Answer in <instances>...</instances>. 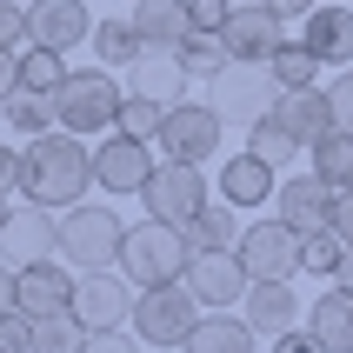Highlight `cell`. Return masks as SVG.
Masks as SVG:
<instances>
[{
	"label": "cell",
	"instance_id": "cell-1",
	"mask_svg": "<svg viewBox=\"0 0 353 353\" xmlns=\"http://www.w3.org/2000/svg\"><path fill=\"white\" fill-rule=\"evenodd\" d=\"M87 187H94V147L80 134H67V127H47V134H27V147H20V194L34 200V207H74V200H87Z\"/></svg>",
	"mask_w": 353,
	"mask_h": 353
},
{
	"label": "cell",
	"instance_id": "cell-2",
	"mask_svg": "<svg viewBox=\"0 0 353 353\" xmlns=\"http://www.w3.org/2000/svg\"><path fill=\"white\" fill-rule=\"evenodd\" d=\"M187 260H194L187 234L147 214L140 227H127V234H120V260H114V267L134 280V294H140V287H167V280H180V274H187Z\"/></svg>",
	"mask_w": 353,
	"mask_h": 353
},
{
	"label": "cell",
	"instance_id": "cell-3",
	"mask_svg": "<svg viewBox=\"0 0 353 353\" xmlns=\"http://www.w3.org/2000/svg\"><path fill=\"white\" fill-rule=\"evenodd\" d=\"M120 80H114V67H67V80L54 87V120L67 127V134H107L120 120Z\"/></svg>",
	"mask_w": 353,
	"mask_h": 353
},
{
	"label": "cell",
	"instance_id": "cell-4",
	"mask_svg": "<svg viewBox=\"0 0 353 353\" xmlns=\"http://www.w3.org/2000/svg\"><path fill=\"white\" fill-rule=\"evenodd\" d=\"M120 234H127V220H120L114 207H94V200L60 207V260H67L74 274L114 267L120 260Z\"/></svg>",
	"mask_w": 353,
	"mask_h": 353
},
{
	"label": "cell",
	"instance_id": "cell-5",
	"mask_svg": "<svg viewBox=\"0 0 353 353\" xmlns=\"http://www.w3.org/2000/svg\"><path fill=\"white\" fill-rule=\"evenodd\" d=\"M194 320H200V300L187 294V280H167V287H140L134 294L127 327H134L154 353H180L187 334H194Z\"/></svg>",
	"mask_w": 353,
	"mask_h": 353
},
{
	"label": "cell",
	"instance_id": "cell-6",
	"mask_svg": "<svg viewBox=\"0 0 353 353\" xmlns=\"http://www.w3.org/2000/svg\"><path fill=\"white\" fill-rule=\"evenodd\" d=\"M207 100H214V114H220V120H247V127H254L260 114H274L280 80L267 74V60H234L227 74L207 80Z\"/></svg>",
	"mask_w": 353,
	"mask_h": 353
},
{
	"label": "cell",
	"instance_id": "cell-7",
	"mask_svg": "<svg viewBox=\"0 0 353 353\" xmlns=\"http://www.w3.org/2000/svg\"><path fill=\"white\" fill-rule=\"evenodd\" d=\"M220 127H227V120L214 114V100H174V107H167V120H160V160H214L220 154Z\"/></svg>",
	"mask_w": 353,
	"mask_h": 353
},
{
	"label": "cell",
	"instance_id": "cell-8",
	"mask_svg": "<svg viewBox=\"0 0 353 353\" xmlns=\"http://www.w3.org/2000/svg\"><path fill=\"white\" fill-rule=\"evenodd\" d=\"M140 207H147L154 220H167V227H187V220L207 207V174H200L194 160H167V167H154V174H147Z\"/></svg>",
	"mask_w": 353,
	"mask_h": 353
},
{
	"label": "cell",
	"instance_id": "cell-9",
	"mask_svg": "<svg viewBox=\"0 0 353 353\" xmlns=\"http://www.w3.org/2000/svg\"><path fill=\"white\" fill-rule=\"evenodd\" d=\"M240 267L247 280H300V234L287 220H254V227H240Z\"/></svg>",
	"mask_w": 353,
	"mask_h": 353
},
{
	"label": "cell",
	"instance_id": "cell-10",
	"mask_svg": "<svg viewBox=\"0 0 353 353\" xmlns=\"http://www.w3.org/2000/svg\"><path fill=\"white\" fill-rule=\"evenodd\" d=\"M67 307L80 314L87 334H100V327H127V314H134V280L120 274V267L74 274V300H67Z\"/></svg>",
	"mask_w": 353,
	"mask_h": 353
},
{
	"label": "cell",
	"instance_id": "cell-11",
	"mask_svg": "<svg viewBox=\"0 0 353 353\" xmlns=\"http://www.w3.org/2000/svg\"><path fill=\"white\" fill-rule=\"evenodd\" d=\"M147 174H154V140H134V134H120V127H107L100 147H94V187H107V200L140 194Z\"/></svg>",
	"mask_w": 353,
	"mask_h": 353
},
{
	"label": "cell",
	"instance_id": "cell-12",
	"mask_svg": "<svg viewBox=\"0 0 353 353\" xmlns=\"http://www.w3.org/2000/svg\"><path fill=\"white\" fill-rule=\"evenodd\" d=\"M280 27H287V20H280L267 0H234V14L220 20V40H227V54H234V60H267L280 40H287Z\"/></svg>",
	"mask_w": 353,
	"mask_h": 353
},
{
	"label": "cell",
	"instance_id": "cell-13",
	"mask_svg": "<svg viewBox=\"0 0 353 353\" xmlns=\"http://www.w3.org/2000/svg\"><path fill=\"white\" fill-rule=\"evenodd\" d=\"M60 254V220L54 207H14L7 214V227H0V260H14V267H27V260H54Z\"/></svg>",
	"mask_w": 353,
	"mask_h": 353
},
{
	"label": "cell",
	"instance_id": "cell-14",
	"mask_svg": "<svg viewBox=\"0 0 353 353\" xmlns=\"http://www.w3.org/2000/svg\"><path fill=\"white\" fill-rule=\"evenodd\" d=\"M180 280H187V294H194L207 314H214V307H240V300H247V287H254V280H247V267H240V254H194Z\"/></svg>",
	"mask_w": 353,
	"mask_h": 353
},
{
	"label": "cell",
	"instance_id": "cell-15",
	"mask_svg": "<svg viewBox=\"0 0 353 353\" xmlns=\"http://www.w3.org/2000/svg\"><path fill=\"white\" fill-rule=\"evenodd\" d=\"M67 300H74V267H67V260H27V267H14V307L20 314H60V307H67Z\"/></svg>",
	"mask_w": 353,
	"mask_h": 353
},
{
	"label": "cell",
	"instance_id": "cell-16",
	"mask_svg": "<svg viewBox=\"0 0 353 353\" xmlns=\"http://www.w3.org/2000/svg\"><path fill=\"white\" fill-rule=\"evenodd\" d=\"M87 34H94V14H87V0H34V7H27V40H34V47L74 54Z\"/></svg>",
	"mask_w": 353,
	"mask_h": 353
},
{
	"label": "cell",
	"instance_id": "cell-17",
	"mask_svg": "<svg viewBox=\"0 0 353 353\" xmlns=\"http://www.w3.org/2000/svg\"><path fill=\"white\" fill-rule=\"evenodd\" d=\"M274 214L294 227V234H314V227H327L334 220V187L320 174H287L274 187Z\"/></svg>",
	"mask_w": 353,
	"mask_h": 353
},
{
	"label": "cell",
	"instance_id": "cell-18",
	"mask_svg": "<svg viewBox=\"0 0 353 353\" xmlns=\"http://www.w3.org/2000/svg\"><path fill=\"white\" fill-rule=\"evenodd\" d=\"M127 94H147V100H160V107H174V100H187V67H180V47H140L134 54V67H127Z\"/></svg>",
	"mask_w": 353,
	"mask_h": 353
},
{
	"label": "cell",
	"instance_id": "cell-19",
	"mask_svg": "<svg viewBox=\"0 0 353 353\" xmlns=\"http://www.w3.org/2000/svg\"><path fill=\"white\" fill-rule=\"evenodd\" d=\"M214 180H220V200H227V207H267L274 187H280V167H267V160L247 147V154H227V160H220Z\"/></svg>",
	"mask_w": 353,
	"mask_h": 353
},
{
	"label": "cell",
	"instance_id": "cell-20",
	"mask_svg": "<svg viewBox=\"0 0 353 353\" xmlns=\"http://www.w3.org/2000/svg\"><path fill=\"white\" fill-rule=\"evenodd\" d=\"M240 314H247V327L254 334H287V327H300V294L294 280H254L247 287V300H240Z\"/></svg>",
	"mask_w": 353,
	"mask_h": 353
},
{
	"label": "cell",
	"instance_id": "cell-21",
	"mask_svg": "<svg viewBox=\"0 0 353 353\" xmlns=\"http://www.w3.org/2000/svg\"><path fill=\"white\" fill-rule=\"evenodd\" d=\"M307 27V47L320 54V67H353V7H340V0H327V7H314V14L300 20Z\"/></svg>",
	"mask_w": 353,
	"mask_h": 353
},
{
	"label": "cell",
	"instance_id": "cell-22",
	"mask_svg": "<svg viewBox=\"0 0 353 353\" xmlns=\"http://www.w3.org/2000/svg\"><path fill=\"white\" fill-rule=\"evenodd\" d=\"M274 120L287 127V134L300 140V147H314L327 127H334V107H327V94L320 87H280V100H274Z\"/></svg>",
	"mask_w": 353,
	"mask_h": 353
},
{
	"label": "cell",
	"instance_id": "cell-23",
	"mask_svg": "<svg viewBox=\"0 0 353 353\" xmlns=\"http://www.w3.org/2000/svg\"><path fill=\"white\" fill-rule=\"evenodd\" d=\"M260 334L247 327V314H227V307H214V314L194 320V334H187V347L180 353H254Z\"/></svg>",
	"mask_w": 353,
	"mask_h": 353
},
{
	"label": "cell",
	"instance_id": "cell-24",
	"mask_svg": "<svg viewBox=\"0 0 353 353\" xmlns=\"http://www.w3.org/2000/svg\"><path fill=\"white\" fill-rule=\"evenodd\" d=\"M127 14H134V27H140V40H147V47H180V40L194 34L187 0H134Z\"/></svg>",
	"mask_w": 353,
	"mask_h": 353
},
{
	"label": "cell",
	"instance_id": "cell-25",
	"mask_svg": "<svg viewBox=\"0 0 353 353\" xmlns=\"http://www.w3.org/2000/svg\"><path fill=\"white\" fill-rule=\"evenodd\" d=\"M87 47H94V60H100V67H114V74H127V67H134V54L147 47V40H140L134 14H107V20H94V34H87Z\"/></svg>",
	"mask_w": 353,
	"mask_h": 353
},
{
	"label": "cell",
	"instance_id": "cell-26",
	"mask_svg": "<svg viewBox=\"0 0 353 353\" xmlns=\"http://www.w3.org/2000/svg\"><path fill=\"white\" fill-rule=\"evenodd\" d=\"M180 234H187V247H194V254H234V247H240V220H234V207H227V200H220V207L207 200V207H200Z\"/></svg>",
	"mask_w": 353,
	"mask_h": 353
},
{
	"label": "cell",
	"instance_id": "cell-27",
	"mask_svg": "<svg viewBox=\"0 0 353 353\" xmlns=\"http://www.w3.org/2000/svg\"><path fill=\"white\" fill-rule=\"evenodd\" d=\"M307 327L320 334V347L334 353V347H353V294L347 287H327V294L307 307Z\"/></svg>",
	"mask_w": 353,
	"mask_h": 353
},
{
	"label": "cell",
	"instance_id": "cell-28",
	"mask_svg": "<svg viewBox=\"0 0 353 353\" xmlns=\"http://www.w3.org/2000/svg\"><path fill=\"white\" fill-rule=\"evenodd\" d=\"M307 154H314V174L327 180L334 194H340V187H353V134H347V127H327Z\"/></svg>",
	"mask_w": 353,
	"mask_h": 353
},
{
	"label": "cell",
	"instance_id": "cell-29",
	"mask_svg": "<svg viewBox=\"0 0 353 353\" xmlns=\"http://www.w3.org/2000/svg\"><path fill=\"white\" fill-rule=\"evenodd\" d=\"M0 120H7L14 134H47V127H54V94H40V87H14V94L0 100Z\"/></svg>",
	"mask_w": 353,
	"mask_h": 353
},
{
	"label": "cell",
	"instance_id": "cell-30",
	"mask_svg": "<svg viewBox=\"0 0 353 353\" xmlns=\"http://www.w3.org/2000/svg\"><path fill=\"white\" fill-rule=\"evenodd\" d=\"M87 347V327H80L74 307H60V314H40L34 320V347L27 353H80Z\"/></svg>",
	"mask_w": 353,
	"mask_h": 353
},
{
	"label": "cell",
	"instance_id": "cell-31",
	"mask_svg": "<svg viewBox=\"0 0 353 353\" xmlns=\"http://www.w3.org/2000/svg\"><path fill=\"white\" fill-rule=\"evenodd\" d=\"M267 74H274L280 87H314L320 80V54L307 47V40H280L274 54H267Z\"/></svg>",
	"mask_w": 353,
	"mask_h": 353
},
{
	"label": "cell",
	"instance_id": "cell-32",
	"mask_svg": "<svg viewBox=\"0 0 353 353\" xmlns=\"http://www.w3.org/2000/svg\"><path fill=\"white\" fill-rule=\"evenodd\" d=\"M180 67H187L194 80H214V74L234 67V54H227V40H220V34H200V27H194V34L180 40Z\"/></svg>",
	"mask_w": 353,
	"mask_h": 353
},
{
	"label": "cell",
	"instance_id": "cell-33",
	"mask_svg": "<svg viewBox=\"0 0 353 353\" xmlns=\"http://www.w3.org/2000/svg\"><path fill=\"white\" fill-rule=\"evenodd\" d=\"M340 254H347V240H340L334 227H314V234H300V274H314V280H334Z\"/></svg>",
	"mask_w": 353,
	"mask_h": 353
},
{
	"label": "cell",
	"instance_id": "cell-34",
	"mask_svg": "<svg viewBox=\"0 0 353 353\" xmlns=\"http://www.w3.org/2000/svg\"><path fill=\"white\" fill-rule=\"evenodd\" d=\"M247 147H254V154H260V160H267V167H287V160H294V154H300V140H294V134H287V127H280V120H274V114H260V120H254V127H247Z\"/></svg>",
	"mask_w": 353,
	"mask_h": 353
},
{
	"label": "cell",
	"instance_id": "cell-35",
	"mask_svg": "<svg viewBox=\"0 0 353 353\" xmlns=\"http://www.w3.org/2000/svg\"><path fill=\"white\" fill-rule=\"evenodd\" d=\"M60 80H67V54H54V47H34V40H27V54H20V87L54 94Z\"/></svg>",
	"mask_w": 353,
	"mask_h": 353
},
{
	"label": "cell",
	"instance_id": "cell-36",
	"mask_svg": "<svg viewBox=\"0 0 353 353\" xmlns=\"http://www.w3.org/2000/svg\"><path fill=\"white\" fill-rule=\"evenodd\" d=\"M160 120H167V107L160 100H147V94H127L120 100V134H134V140H160Z\"/></svg>",
	"mask_w": 353,
	"mask_h": 353
},
{
	"label": "cell",
	"instance_id": "cell-37",
	"mask_svg": "<svg viewBox=\"0 0 353 353\" xmlns=\"http://www.w3.org/2000/svg\"><path fill=\"white\" fill-rule=\"evenodd\" d=\"M0 347H7V353H27V347H34V314L7 307V314H0Z\"/></svg>",
	"mask_w": 353,
	"mask_h": 353
},
{
	"label": "cell",
	"instance_id": "cell-38",
	"mask_svg": "<svg viewBox=\"0 0 353 353\" xmlns=\"http://www.w3.org/2000/svg\"><path fill=\"white\" fill-rule=\"evenodd\" d=\"M0 47H27V7H14V0H0Z\"/></svg>",
	"mask_w": 353,
	"mask_h": 353
},
{
	"label": "cell",
	"instance_id": "cell-39",
	"mask_svg": "<svg viewBox=\"0 0 353 353\" xmlns=\"http://www.w3.org/2000/svg\"><path fill=\"white\" fill-rule=\"evenodd\" d=\"M327 107H334V127H347V134H353V67L327 87Z\"/></svg>",
	"mask_w": 353,
	"mask_h": 353
},
{
	"label": "cell",
	"instance_id": "cell-40",
	"mask_svg": "<svg viewBox=\"0 0 353 353\" xmlns=\"http://www.w3.org/2000/svg\"><path fill=\"white\" fill-rule=\"evenodd\" d=\"M80 353H140V334H120V327H100V334H87V347Z\"/></svg>",
	"mask_w": 353,
	"mask_h": 353
},
{
	"label": "cell",
	"instance_id": "cell-41",
	"mask_svg": "<svg viewBox=\"0 0 353 353\" xmlns=\"http://www.w3.org/2000/svg\"><path fill=\"white\" fill-rule=\"evenodd\" d=\"M187 14H194L200 34H220V20L234 14V0H187Z\"/></svg>",
	"mask_w": 353,
	"mask_h": 353
},
{
	"label": "cell",
	"instance_id": "cell-42",
	"mask_svg": "<svg viewBox=\"0 0 353 353\" xmlns=\"http://www.w3.org/2000/svg\"><path fill=\"white\" fill-rule=\"evenodd\" d=\"M274 353H327V347L314 327H287V334H274Z\"/></svg>",
	"mask_w": 353,
	"mask_h": 353
},
{
	"label": "cell",
	"instance_id": "cell-43",
	"mask_svg": "<svg viewBox=\"0 0 353 353\" xmlns=\"http://www.w3.org/2000/svg\"><path fill=\"white\" fill-rule=\"evenodd\" d=\"M327 227L353 247V187H340V194H334V220H327Z\"/></svg>",
	"mask_w": 353,
	"mask_h": 353
},
{
	"label": "cell",
	"instance_id": "cell-44",
	"mask_svg": "<svg viewBox=\"0 0 353 353\" xmlns=\"http://www.w3.org/2000/svg\"><path fill=\"white\" fill-rule=\"evenodd\" d=\"M7 194H20V154L14 147H0V200Z\"/></svg>",
	"mask_w": 353,
	"mask_h": 353
},
{
	"label": "cell",
	"instance_id": "cell-45",
	"mask_svg": "<svg viewBox=\"0 0 353 353\" xmlns=\"http://www.w3.org/2000/svg\"><path fill=\"white\" fill-rule=\"evenodd\" d=\"M14 87H20V54H14V47H0V100L14 94Z\"/></svg>",
	"mask_w": 353,
	"mask_h": 353
},
{
	"label": "cell",
	"instance_id": "cell-46",
	"mask_svg": "<svg viewBox=\"0 0 353 353\" xmlns=\"http://www.w3.org/2000/svg\"><path fill=\"white\" fill-rule=\"evenodd\" d=\"M267 7H274L280 20H307V14H314V7H320V0H267Z\"/></svg>",
	"mask_w": 353,
	"mask_h": 353
},
{
	"label": "cell",
	"instance_id": "cell-47",
	"mask_svg": "<svg viewBox=\"0 0 353 353\" xmlns=\"http://www.w3.org/2000/svg\"><path fill=\"white\" fill-rule=\"evenodd\" d=\"M14 307V260H0V314Z\"/></svg>",
	"mask_w": 353,
	"mask_h": 353
},
{
	"label": "cell",
	"instance_id": "cell-48",
	"mask_svg": "<svg viewBox=\"0 0 353 353\" xmlns=\"http://www.w3.org/2000/svg\"><path fill=\"white\" fill-rule=\"evenodd\" d=\"M334 280H340V287H347V294H353V247H347V254H340V267H334Z\"/></svg>",
	"mask_w": 353,
	"mask_h": 353
},
{
	"label": "cell",
	"instance_id": "cell-49",
	"mask_svg": "<svg viewBox=\"0 0 353 353\" xmlns=\"http://www.w3.org/2000/svg\"><path fill=\"white\" fill-rule=\"evenodd\" d=\"M7 214H14V207H7V200H0V227H7Z\"/></svg>",
	"mask_w": 353,
	"mask_h": 353
},
{
	"label": "cell",
	"instance_id": "cell-50",
	"mask_svg": "<svg viewBox=\"0 0 353 353\" xmlns=\"http://www.w3.org/2000/svg\"><path fill=\"white\" fill-rule=\"evenodd\" d=\"M334 353H353V347H334Z\"/></svg>",
	"mask_w": 353,
	"mask_h": 353
},
{
	"label": "cell",
	"instance_id": "cell-51",
	"mask_svg": "<svg viewBox=\"0 0 353 353\" xmlns=\"http://www.w3.org/2000/svg\"><path fill=\"white\" fill-rule=\"evenodd\" d=\"M127 7H134V0H127Z\"/></svg>",
	"mask_w": 353,
	"mask_h": 353
},
{
	"label": "cell",
	"instance_id": "cell-52",
	"mask_svg": "<svg viewBox=\"0 0 353 353\" xmlns=\"http://www.w3.org/2000/svg\"><path fill=\"white\" fill-rule=\"evenodd\" d=\"M0 353H7V347H0Z\"/></svg>",
	"mask_w": 353,
	"mask_h": 353
}]
</instances>
